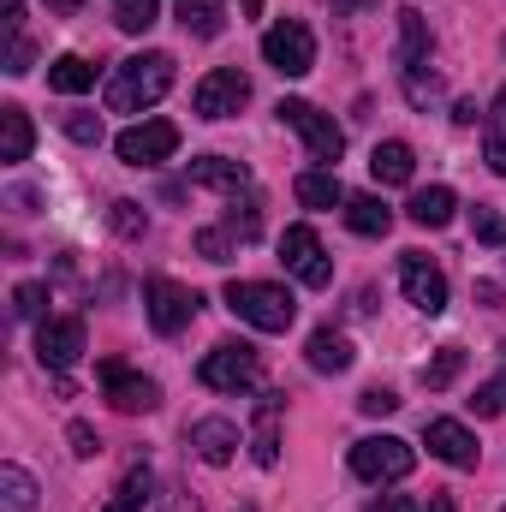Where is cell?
<instances>
[{
	"mask_svg": "<svg viewBox=\"0 0 506 512\" xmlns=\"http://www.w3.org/2000/svg\"><path fill=\"white\" fill-rule=\"evenodd\" d=\"M167 90H173V54H161V48L131 54V60L114 66V78H108V114H143Z\"/></svg>",
	"mask_w": 506,
	"mask_h": 512,
	"instance_id": "6da1fadb",
	"label": "cell"
},
{
	"mask_svg": "<svg viewBox=\"0 0 506 512\" xmlns=\"http://www.w3.org/2000/svg\"><path fill=\"white\" fill-rule=\"evenodd\" d=\"M227 310H233L239 322H251L256 334H286L292 316H298L292 292L274 286V280H227Z\"/></svg>",
	"mask_w": 506,
	"mask_h": 512,
	"instance_id": "7a4b0ae2",
	"label": "cell"
},
{
	"mask_svg": "<svg viewBox=\"0 0 506 512\" xmlns=\"http://www.w3.org/2000/svg\"><path fill=\"white\" fill-rule=\"evenodd\" d=\"M197 376L203 387H215V393H251L262 382V352L245 346V340H221L203 364H197Z\"/></svg>",
	"mask_w": 506,
	"mask_h": 512,
	"instance_id": "3957f363",
	"label": "cell"
},
{
	"mask_svg": "<svg viewBox=\"0 0 506 512\" xmlns=\"http://www.w3.org/2000/svg\"><path fill=\"white\" fill-rule=\"evenodd\" d=\"M274 114H280L286 126H292L298 137H304V149H310V161H322V167H334V161L346 155V131L334 126V120H328V114H322L316 102H298V96H286V102H280Z\"/></svg>",
	"mask_w": 506,
	"mask_h": 512,
	"instance_id": "277c9868",
	"label": "cell"
},
{
	"mask_svg": "<svg viewBox=\"0 0 506 512\" xmlns=\"http://www.w3.org/2000/svg\"><path fill=\"white\" fill-rule=\"evenodd\" d=\"M262 60H268L280 78H304V72L316 66V36H310V24H298V18L268 24V30H262Z\"/></svg>",
	"mask_w": 506,
	"mask_h": 512,
	"instance_id": "5b68a950",
	"label": "cell"
},
{
	"mask_svg": "<svg viewBox=\"0 0 506 512\" xmlns=\"http://www.w3.org/2000/svg\"><path fill=\"white\" fill-rule=\"evenodd\" d=\"M411 465H417V453L399 435H364V441H352V471L364 483H399V477H411Z\"/></svg>",
	"mask_w": 506,
	"mask_h": 512,
	"instance_id": "8992f818",
	"label": "cell"
},
{
	"mask_svg": "<svg viewBox=\"0 0 506 512\" xmlns=\"http://www.w3.org/2000/svg\"><path fill=\"white\" fill-rule=\"evenodd\" d=\"M197 304H203V298H197L191 286L167 280V274H149V280H143V310H149V328H155V334H179V328H191Z\"/></svg>",
	"mask_w": 506,
	"mask_h": 512,
	"instance_id": "52a82bcc",
	"label": "cell"
},
{
	"mask_svg": "<svg viewBox=\"0 0 506 512\" xmlns=\"http://www.w3.org/2000/svg\"><path fill=\"white\" fill-rule=\"evenodd\" d=\"M245 102H251V78H245L239 66H215V72L191 90V108H197L203 120H233Z\"/></svg>",
	"mask_w": 506,
	"mask_h": 512,
	"instance_id": "ba28073f",
	"label": "cell"
},
{
	"mask_svg": "<svg viewBox=\"0 0 506 512\" xmlns=\"http://www.w3.org/2000/svg\"><path fill=\"white\" fill-rule=\"evenodd\" d=\"M280 262H286L310 292H322V286L334 280V262H328V251H322L316 227H286V233H280Z\"/></svg>",
	"mask_w": 506,
	"mask_h": 512,
	"instance_id": "9c48e42d",
	"label": "cell"
},
{
	"mask_svg": "<svg viewBox=\"0 0 506 512\" xmlns=\"http://www.w3.org/2000/svg\"><path fill=\"white\" fill-rule=\"evenodd\" d=\"M399 286H405V298H411L423 316H441V310H447V274H441L423 251L399 256Z\"/></svg>",
	"mask_w": 506,
	"mask_h": 512,
	"instance_id": "30bf717a",
	"label": "cell"
},
{
	"mask_svg": "<svg viewBox=\"0 0 506 512\" xmlns=\"http://www.w3.org/2000/svg\"><path fill=\"white\" fill-rule=\"evenodd\" d=\"M114 149H120V161H126V167H155V161H167V155L179 149V126H173V120H143V126H126Z\"/></svg>",
	"mask_w": 506,
	"mask_h": 512,
	"instance_id": "8fae6325",
	"label": "cell"
},
{
	"mask_svg": "<svg viewBox=\"0 0 506 512\" xmlns=\"http://www.w3.org/2000/svg\"><path fill=\"white\" fill-rule=\"evenodd\" d=\"M423 441H429V453H435L441 465H453V471H471V465L483 459L477 435H471L459 417H429V423H423Z\"/></svg>",
	"mask_w": 506,
	"mask_h": 512,
	"instance_id": "7c38bea8",
	"label": "cell"
},
{
	"mask_svg": "<svg viewBox=\"0 0 506 512\" xmlns=\"http://www.w3.org/2000/svg\"><path fill=\"white\" fill-rule=\"evenodd\" d=\"M36 358L48 370H72L84 358V316H54L36 328Z\"/></svg>",
	"mask_w": 506,
	"mask_h": 512,
	"instance_id": "4fadbf2b",
	"label": "cell"
},
{
	"mask_svg": "<svg viewBox=\"0 0 506 512\" xmlns=\"http://www.w3.org/2000/svg\"><path fill=\"white\" fill-rule=\"evenodd\" d=\"M102 393H108V405L126 411V417L155 411V399H161V387L149 382V376H137V370H126V364H102Z\"/></svg>",
	"mask_w": 506,
	"mask_h": 512,
	"instance_id": "5bb4252c",
	"label": "cell"
},
{
	"mask_svg": "<svg viewBox=\"0 0 506 512\" xmlns=\"http://www.w3.org/2000/svg\"><path fill=\"white\" fill-rule=\"evenodd\" d=\"M185 173H191V185H209V191H251V167L245 161H227V155H197V161H185Z\"/></svg>",
	"mask_w": 506,
	"mask_h": 512,
	"instance_id": "9a60e30c",
	"label": "cell"
},
{
	"mask_svg": "<svg viewBox=\"0 0 506 512\" xmlns=\"http://www.w3.org/2000/svg\"><path fill=\"white\" fill-rule=\"evenodd\" d=\"M191 447H197L203 465H227V459L239 453V423H227V417H197V423H191Z\"/></svg>",
	"mask_w": 506,
	"mask_h": 512,
	"instance_id": "2e32d148",
	"label": "cell"
},
{
	"mask_svg": "<svg viewBox=\"0 0 506 512\" xmlns=\"http://www.w3.org/2000/svg\"><path fill=\"white\" fill-rule=\"evenodd\" d=\"M304 358H310V370H316V376H346L358 352H352V340H346V334H334V328H316Z\"/></svg>",
	"mask_w": 506,
	"mask_h": 512,
	"instance_id": "e0dca14e",
	"label": "cell"
},
{
	"mask_svg": "<svg viewBox=\"0 0 506 512\" xmlns=\"http://www.w3.org/2000/svg\"><path fill=\"white\" fill-rule=\"evenodd\" d=\"M280 405H286V393H262V405H256V465H280Z\"/></svg>",
	"mask_w": 506,
	"mask_h": 512,
	"instance_id": "ac0fdd59",
	"label": "cell"
},
{
	"mask_svg": "<svg viewBox=\"0 0 506 512\" xmlns=\"http://www.w3.org/2000/svg\"><path fill=\"white\" fill-rule=\"evenodd\" d=\"M370 173H376V185H405L411 173H417V155H411V143H399V137H387L370 149Z\"/></svg>",
	"mask_w": 506,
	"mask_h": 512,
	"instance_id": "d6986e66",
	"label": "cell"
},
{
	"mask_svg": "<svg viewBox=\"0 0 506 512\" xmlns=\"http://www.w3.org/2000/svg\"><path fill=\"white\" fill-rule=\"evenodd\" d=\"M298 203L304 209H340L346 203V185H340V173L334 167H316V173H298Z\"/></svg>",
	"mask_w": 506,
	"mask_h": 512,
	"instance_id": "ffe728a7",
	"label": "cell"
},
{
	"mask_svg": "<svg viewBox=\"0 0 506 512\" xmlns=\"http://www.w3.org/2000/svg\"><path fill=\"white\" fill-rule=\"evenodd\" d=\"M346 227L358 233V239H387V227H393V209L381 203V197H346Z\"/></svg>",
	"mask_w": 506,
	"mask_h": 512,
	"instance_id": "44dd1931",
	"label": "cell"
},
{
	"mask_svg": "<svg viewBox=\"0 0 506 512\" xmlns=\"http://www.w3.org/2000/svg\"><path fill=\"white\" fill-rule=\"evenodd\" d=\"M411 66H429V30H423L417 6H399V72H411Z\"/></svg>",
	"mask_w": 506,
	"mask_h": 512,
	"instance_id": "7402d4cb",
	"label": "cell"
},
{
	"mask_svg": "<svg viewBox=\"0 0 506 512\" xmlns=\"http://www.w3.org/2000/svg\"><path fill=\"white\" fill-rule=\"evenodd\" d=\"M405 215H411L417 227H429V233H435V227H447V221L459 215V197H453L447 185H429V191H417V197H411V209H405Z\"/></svg>",
	"mask_w": 506,
	"mask_h": 512,
	"instance_id": "603a6c76",
	"label": "cell"
},
{
	"mask_svg": "<svg viewBox=\"0 0 506 512\" xmlns=\"http://www.w3.org/2000/svg\"><path fill=\"white\" fill-rule=\"evenodd\" d=\"M30 143H36L30 114L24 108H0V161H30Z\"/></svg>",
	"mask_w": 506,
	"mask_h": 512,
	"instance_id": "cb8c5ba5",
	"label": "cell"
},
{
	"mask_svg": "<svg viewBox=\"0 0 506 512\" xmlns=\"http://www.w3.org/2000/svg\"><path fill=\"white\" fill-rule=\"evenodd\" d=\"M96 84V66L84 60V54H60L54 66H48V90H60V96H84Z\"/></svg>",
	"mask_w": 506,
	"mask_h": 512,
	"instance_id": "d4e9b609",
	"label": "cell"
},
{
	"mask_svg": "<svg viewBox=\"0 0 506 512\" xmlns=\"http://www.w3.org/2000/svg\"><path fill=\"white\" fill-rule=\"evenodd\" d=\"M483 155H489V167L506 179V84L495 90V102L483 114Z\"/></svg>",
	"mask_w": 506,
	"mask_h": 512,
	"instance_id": "484cf974",
	"label": "cell"
},
{
	"mask_svg": "<svg viewBox=\"0 0 506 512\" xmlns=\"http://www.w3.org/2000/svg\"><path fill=\"white\" fill-rule=\"evenodd\" d=\"M149 489H155V483H149V465H137V471H126V483L114 489V501L102 512H143L149 507Z\"/></svg>",
	"mask_w": 506,
	"mask_h": 512,
	"instance_id": "4316f807",
	"label": "cell"
},
{
	"mask_svg": "<svg viewBox=\"0 0 506 512\" xmlns=\"http://www.w3.org/2000/svg\"><path fill=\"white\" fill-rule=\"evenodd\" d=\"M179 6V24L191 36H221V6L215 0H173Z\"/></svg>",
	"mask_w": 506,
	"mask_h": 512,
	"instance_id": "83f0119b",
	"label": "cell"
},
{
	"mask_svg": "<svg viewBox=\"0 0 506 512\" xmlns=\"http://www.w3.org/2000/svg\"><path fill=\"white\" fill-rule=\"evenodd\" d=\"M155 18H161V0H114V24H120L126 36H143Z\"/></svg>",
	"mask_w": 506,
	"mask_h": 512,
	"instance_id": "f1b7e54d",
	"label": "cell"
},
{
	"mask_svg": "<svg viewBox=\"0 0 506 512\" xmlns=\"http://www.w3.org/2000/svg\"><path fill=\"white\" fill-rule=\"evenodd\" d=\"M0 489H6V507H12V512L36 507V483H30V471H24V465H0Z\"/></svg>",
	"mask_w": 506,
	"mask_h": 512,
	"instance_id": "f546056e",
	"label": "cell"
},
{
	"mask_svg": "<svg viewBox=\"0 0 506 512\" xmlns=\"http://www.w3.org/2000/svg\"><path fill=\"white\" fill-rule=\"evenodd\" d=\"M227 233H233V239H245V245L262 233V203H256V197H245V203L233 197V209H227Z\"/></svg>",
	"mask_w": 506,
	"mask_h": 512,
	"instance_id": "4dcf8cb0",
	"label": "cell"
},
{
	"mask_svg": "<svg viewBox=\"0 0 506 512\" xmlns=\"http://www.w3.org/2000/svg\"><path fill=\"white\" fill-rule=\"evenodd\" d=\"M459 370H465V352H459V346H441V358L423 364V387H453Z\"/></svg>",
	"mask_w": 506,
	"mask_h": 512,
	"instance_id": "1f68e13d",
	"label": "cell"
},
{
	"mask_svg": "<svg viewBox=\"0 0 506 512\" xmlns=\"http://www.w3.org/2000/svg\"><path fill=\"white\" fill-rule=\"evenodd\" d=\"M471 233H477V245H506V215L489 209V203H477L471 209Z\"/></svg>",
	"mask_w": 506,
	"mask_h": 512,
	"instance_id": "d6a6232c",
	"label": "cell"
},
{
	"mask_svg": "<svg viewBox=\"0 0 506 512\" xmlns=\"http://www.w3.org/2000/svg\"><path fill=\"white\" fill-rule=\"evenodd\" d=\"M471 411H477V417H501V411H506V370L495 376V382H483V387H477Z\"/></svg>",
	"mask_w": 506,
	"mask_h": 512,
	"instance_id": "836d02e7",
	"label": "cell"
},
{
	"mask_svg": "<svg viewBox=\"0 0 506 512\" xmlns=\"http://www.w3.org/2000/svg\"><path fill=\"white\" fill-rule=\"evenodd\" d=\"M197 256H209V262H233V233H221V227L197 233Z\"/></svg>",
	"mask_w": 506,
	"mask_h": 512,
	"instance_id": "e575fe53",
	"label": "cell"
},
{
	"mask_svg": "<svg viewBox=\"0 0 506 512\" xmlns=\"http://www.w3.org/2000/svg\"><path fill=\"white\" fill-rule=\"evenodd\" d=\"M358 411H370V417H387V411H399V393H387V387H370V393L358 399Z\"/></svg>",
	"mask_w": 506,
	"mask_h": 512,
	"instance_id": "d590c367",
	"label": "cell"
},
{
	"mask_svg": "<svg viewBox=\"0 0 506 512\" xmlns=\"http://www.w3.org/2000/svg\"><path fill=\"white\" fill-rule=\"evenodd\" d=\"M30 60H36V48H30L24 36H12V48H6V72H12V78H24V72H30Z\"/></svg>",
	"mask_w": 506,
	"mask_h": 512,
	"instance_id": "8d00e7d4",
	"label": "cell"
},
{
	"mask_svg": "<svg viewBox=\"0 0 506 512\" xmlns=\"http://www.w3.org/2000/svg\"><path fill=\"white\" fill-rule=\"evenodd\" d=\"M114 227H120L126 239H137V233H143L149 221H143V209H137V203H114Z\"/></svg>",
	"mask_w": 506,
	"mask_h": 512,
	"instance_id": "74e56055",
	"label": "cell"
},
{
	"mask_svg": "<svg viewBox=\"0 0 506 512\" xmlns=\"http://www.w3.org/2000/svg\"><path fill=\"white\" fill-rule=\"evenodd\" d=\"M12 298H18V304H12L18 316H42V298H48V286H18Z\"/></svg>",
	"mask_w": 506,
	"mask_h": 512,
	"instance_id": "f35d334b",
	"label": "cell"
},
{
	"mask_svg": "<svg viewBox=\"0 0 506 512\" xmlns=\"http://www.w3.org/2000/svg\"><path fill=\"white\" fill-rule=\"evenodd\" d=\"M66 137H78V143H102V120H90V114H72V120H66Z\"/></svg>",
	"mask_w": 506,
	"mask_h": 512,
	"instance_id": "ab89813d",
	"label": "cell"
},
{
	"mask_svg": "<svg viewBox=\"0 0 506 512\" xmlns=\"http://www.w3.org/2000/svg\"><path fill=\"white\" fill-rule=\"evenodd\" d=\"M364 512H417V501H411V495H376Z\"/></svg>",
	"mask_w": 506,
	"mask_h": 512,
	"instance_id": "60d3db41",
	"label": "cell"
},
{
	"mask_svg": "<svg viewBox=\"0 0 506 512\" xmlns=\"http://www.w3.org/2000/svg\"><path fill=\"white\" fill-rule=\"evenodd\" d=\"M72 453H78V459L96 453V429H90V423H72Z\"/></svg>",
	"mask_w": 506,
	"mask_h": 512,
	"instance_id": "b9f144b4",
	"label": "cell"
},
{
	"mask_svg": "<svg viewBox=\"0 0 506 512\" xmlns=\"http://www.w3.org/2000/svg\"><path fill=\"white\" fill-rule=\"evenodd\" d=\"M161 512H203V507L191 501V489H167V507Z\"/></svg>",
	"mask_w": 506,
	"mask_h": 512,
	"instance_id": "7bdbcfd3",
	"label": "cell"
},
{
	"mask_svg": "<svg viewBox=\"0 0 506 512\" xmlns=\"http://www.w3.org/2000/svg\"><path fill=\"white\" fill-rule=\"evenodd\" d=\"M0 12H6V30L18 36V12H24V0H0Z\"/></svg>",
	"mask_w": 506,
	"mask_h": 512,
	"instance_id": "ee69618b",
	"label": "cell"
},
{
	"mask_svg": "<svg viewBox=\"0 0 506 512\" xmlns=\"http://www.w3.org/2000/svg\"><path fill=\"white\" fill-rule=\"evenodd\" d=\"M370 6H376V0H334V18H340V12H370Z\"/></svg>",
	"mask_w": 506,
	"mask_h": 512,
	"instance_id": "f6af8a7d",
	"label": "cell"
},
{
	"mask_svg": "<svg viewBox=\"0 0 506 512\" xmlns=\"http://www.w3.org/2000/svg\"><path fill=\"white\" fill-rule=\"evenodd\" d=\"M233 6H239L245 18H256V12H262V0H233Z\"/></svg>",
	"mask_w": 506,
	"mask_h": 512,
	"instance_id": "bcb514c9",
	"label": "cell"
},
{
	"mask_svg": "<svg viewBox=\"0 0 506 512\" xmlns=\"http://www.w3.org/2000/svg\"><path fill=\"white\" fill-rule=\"evenodd\" d=\"M48 6H54V12H78L84 0H48Z\"/></svg>",
	"mask_w": 506,
	"mask_h": 512,
	"instance_id": "7dc6e473",
	"label": "cell"
},
{
	"mask_svg": "<svg viewBox=\"0 0 506 512\" xmlns=\"http://www.w3.org/2000/svg\"><path fill=\"white\" fill-rule=\"evenodd\" d=\"M501 512H506V507H501Z\"/></svg>",
	"mask_w": 506,
	"mask_h": 512,
	"instance_id": "c3c4849f",
	"label": "cell"
}]
</instances>
